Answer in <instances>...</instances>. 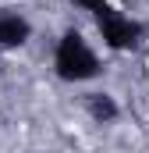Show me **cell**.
Segmentation results:
<instances>
[{
    "label": "cell",
    "instance_id": "obj_1",
    "mask_svg": "<svg viewBox=\"0 0 149 153\" xmlns=\"http://www.w3.org/2000/svg\"><path fill=\"white\" fill-rule=\"evenodd\" d=\"M71 7L74 11H85V14L96 22L100 39H103V46H107L110 53H135V50L146 43V36H149L146 22L124 14L114 0H71Z\"/></svg>",
    "mask_w": 149,
    "mask_h": 153
},
{
    "label": "cell",
    "instance_id": "obj_2",
    "mask_svg": "<svg viewBox=\"0 0 149 153\" xmlns=\"http://www.w3.org/2000/svg\"><path fill=\"white\" fill-rule=\"evenodd\" d=\"M53 75L68 85H82L103 75V61L78 29H64L53 46Z\"/></svg>",
    "mask_w": 149,
    "mask_h": 153
},
{
    "label": "cell",
    "instance_id": "obj_3",
    "mask_svg": "<svg viewBox=\"0 0 149 153\" xmlns=\"http://www.w3.org/2000/svg\"><path fill=\"white\" fill-rule=\"evenodd\" d=\"M32 39V22L21 11H0V53L21 50Z\"/></svg>",
    "mask_w": 149,
    "mask_h": 153
},
{
    "label": "cell",
    "instance_id": "obj_4",
    "mask_svg": "<svg viewBox=\"0 0 149 153\" xmlns=\"http://www.w3.org/2000/svg\"><path fill=\"white\" fill-rule=\"evenodd\" d=\"M85 114L92 117L96 125H110L121 117V107H117V100H114L110 93H85Z\"/></svg>",
    "mask_w": 149,
    "mask_h": 153
}]
</instances>
